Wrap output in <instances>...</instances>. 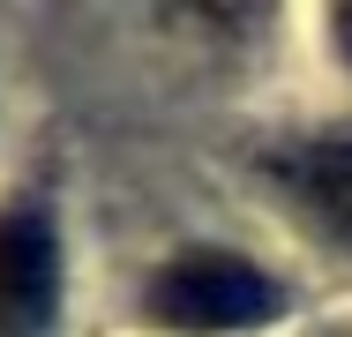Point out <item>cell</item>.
I'll use <instances>...</instances> for the list:
<instances>
[{
  "label": "cell",
  "instance_id": "2",
  "mask_svg": "<svg viewBox=\"0 0 352 337\" xmlns=\"http://www.w3.org/2000/svg\"><path fill=\"white\" fill-rule=\"evenodd\" d=\"M68 300V240L53 188L23 180L0 195V337H53Z\"/></svg>",
  "mask_w": 352,
  "mask_h": 337
},
{
  "label": "cell",
  "instance_id": "1",
  "mask_svg": "<svg viewBox=\"0 0 352 337\" xmlns=\"http://www.w3.org/2000/svg\"><path fill=\"white\" fill-rule=\"evenodd\" d=\"M278 307H285V285L270 270H255L248 255H225V248H180L173 263H157L150 285H142V315L157 330H180V337L255 330Z\"/></svg>",
  "mask_w": 352,
  "mask_h": 337
},
{
  "label": "cell",
  "instance_id": "3",
  "mask_svg": "<svg viewBox=\"0 0 352 337\" xmlns=\"http://www.w3.org/2000/svg\"><path fill=\"white\" fill-rule=\"evenodd\" d=\"M278 188L300 202V217H315L338 248H352V135H315L292 142L278 165Z\"/></svg>",
  "mask_w": 352,
  "mask_h": 337
},
{
  "label": "cell",
  "instance_id": "4",
  "mask_svg": "<svg viewBox=\"0 0 352 337\" xmlns=\"http://www.w3.org/2000/svg\"><path fill=\"white\" fill-rule=\"evenodd\" d=\"M330 38H338V53L352 61V8H338V15H330Z\"/></svg>",
  "mask_w": 352,
  "mask_h": 337
}]
</instances>
